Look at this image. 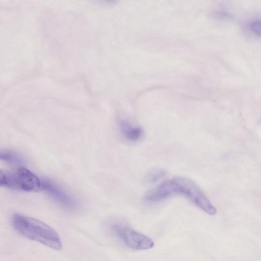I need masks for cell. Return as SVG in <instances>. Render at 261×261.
<instances>
[{
    "label": "cell",
    "instance_id": "6da1fadb",
    "mask_svg": "<svg viewBox=\"0 0 261 261\" xmlns=\"http://www.w3.org/2000/svg\"><path fill=\"white\" fill-rule=\"evenodd\" d=\"M174 195L186 196L211 215L216 214V208L199 187L191 179L184 177H175L163 181L148 191L145 199L149 202H156Z\"/></svg>",
    "mask_w": 261,
    "mask_h": 261
},
{
    "label": "cell",
    "instance_id": "7a4b0ae2",
    "mask_svg": "<svg viewBox=\"0 0 261 261\" xmlns=\"http://www.w3.org/2000/svg\"><path fill=\"white\" fill-rule=\"evenodd\" d=\"M12 223L15 230L23 237L55 250L62 248V245L58 234L45 223L16 214L12 217Z\"/></svg>",
    "mask_w": 261,
    "mask_h": 261
},
{
    "label": "cell",
    "instance_id": "3957f363",
    "mask_svg": "<svg viewBox=\"0 0 261 261\" xmlns=\"http://www.w3.org/2000/svg\"><path fill=\"white\" fill-rule=\"evenodd\" d=\"M112 229L127 246L133 249L147 250L154 246L152 239L127 226L119 223L114 224Z\"/></svg>",
    "mask_w": 261,
    "mask_h": 261
},
{
    "label": "cell",
    "instance_id": "277c9868",
    "mask_svg": "<svg viewBox=\"0 0 261 261\" xmlns=\"http://www.w3.org/2000/svg\"><path fill=\"white\" fill-rule=\"evenodd\" d=\"M11 189L39 191L41 190V180L29 170L20 167L13 172Z\"/></svg>",
    "mask_w": 261,
    "mask_h": 261
},
{
    "label": "cell",
    "instance_id": "5b68a950",
    "mask_svg": "<svg viewBox=\"0 0 261 261\" xmlns=\"http://www.w3.org/2000/svg\"><path fill=\"white\" fill-rule=\"evenodd\" d=\"M41 190L46 191L57 202L66 208L73 210L77 206L76 201L73 197L49 180H41Z\"/></svg>",
    "mask_w": 261,
    "mask_h": 261
},
{
    "label": "cell",
    "instance_id": "8992f818",
    "mask_svg": "<svg viewBox=\"0 0 261 261\" xmlns=\"http://www.w3.org/2000/svg\"><path fill=\"white\" fill-rule=\"evenodd\" d=\"M119 127L123 136L130 141H138L142 136L143 129L141 127L132 125L126 121H120Z\"/></svg>",
    "mask_w": 261,
    "mask_h": 261
},
{
    "label": "cell",
    "instance_id": "52a82bcc",
    "mask_svg": "<svg viewBox=\"0 0 261 261\" xmlns=\"http://www.w3.org/2000/svg\"><path fill=\"white\" fill-rule=\"evenodd\" d=\"M0 160L15 164H20L23 162L19 154L7 149L0 150Z\"/></svg>",
    "mask_w": 261,
    "mask_h": 261
},
{
    "label": "cell",
    "instance_id": "ba28073f",
    "mask_svg": "<svg viewBox=\"0 0 261 261\" xmlns=\"http://www.w3.org/2000/svg\"><path fill=\"white\" fill-rule=\"evenodd\" d=\"M12 181V172L0 169V187L6 186L11 188Z\"/></svg>",
    "mask_w": 261,
    "mask_h": 261
},
{
    "label": "cell",
    "instance_id": "9c48e42d",
    "mask_svg": "<svg viewBox=\"0 0 261 261\" xmlns=\"http://www.w3.org/2000/svg\"><path fill=\"white\" fill-rule=\"evenodd\" d=\"M166 174V172L162 169H158L153 171L149 176V180L154 182L162 178Z\"/></svg>",
    "mask_w": 261,
    "mask_h": 261
},
{
    "label": "cell",
    "instance_id": "30bf717a",
    "mask_svg": "<svg viewBox=\"0 0 261 261\" xmlns=\"http://www.w3.org/2000/svg\"><path fill=\"white\" fill-rule=\"evenodd\" d=\"M251 28L255 33L260 32L259 21H254L251 24Z\"/></svg>",
    "mask_w": 261,
    "mask_h": 261
}]
</instances>
